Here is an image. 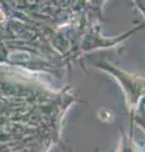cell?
<instances>
[{"label": "cell", "instance_id": "1", "mask_svg": "<svg viewBox=\"0 0 145 152\" xmlns=\"http://www.w3.org/2000/svg\"><path fill=\"white\" fill-rule=\"evenodd\" d=\"M4 19H5V17H4V13H3L1 10H0V23L4 22Z\"/></svg>", "mask_w": 145, "mask_h": 152}]
</instances>
